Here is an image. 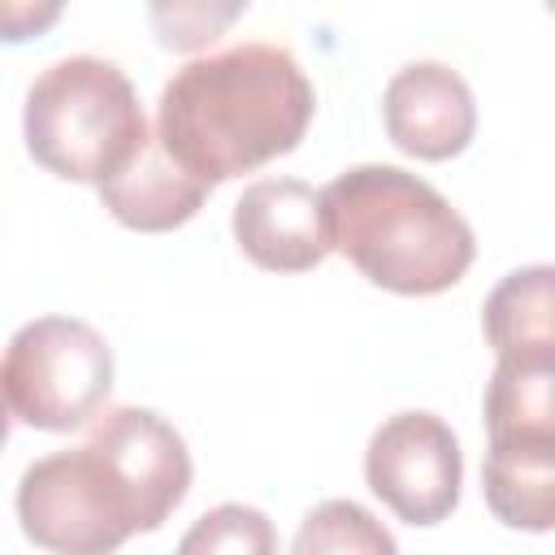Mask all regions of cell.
Masks as SVG:
<instances>
[{"label":"cell","mask_w":555,"mask_h":555,"mask_svg":"<svg viewBox=\"0 0 555 555\" xmlns=\"http://www.w3.org/2000/svg\"><path fill=\"white\" fill-rule=\"evenodd\" d=\"M191 451L152 408H113L82 447L26 464L17 481L22 533L52 555H113L152 533L186 499Z\"/></svg>","instance_id":"6da1fadb"},{"label":"cell","mask_w":555,"mask_h":555,"mask_svg":"<svg viewBox=\"0 0 555 555\" xmlns=\"http://www.w3.org/2000/svg\"><path fill=\"white\" fill-rule=\"evenodd\" d=\"M317 95L299 61L278 43H234L186 61L156 100V139L204 186L286 156Z\"/></svg>","instance_id":"7a4b0ae2"},{"label":"cell","mask_w":555,"mask_h":555,"mask_svg":"<svg viewBox=\"0 0 555 555\" xmlns=\"http://www.w3.org/2000/svg\"><path fill=\"white\" fill-rule=\"evenodd\" d=\"M321 204L334 251L395 295H438L477 256L473 225L451 199L399 165L343 169L321 186Z\"/></svg>","instance_id":"3957f363"},{"label":"cell","mask_w":555,"mask_h":555,"mask_svg":"<svg viewBox=\"0 0 555 555\" xmlns=\"http://www.w3.org/2000/svg\"><path fill=\"white\" fill-rule=\"evenodd\" d=\"M26 152L56 178L108 182L147 143L134 82L104 56H61L35 74L22 108Z\"/></svg>","instance_id":"277c9868"},{"label":"cell","mask_w":555,"mask_h":555,"mask_svg":"<svg viewBox=\"0 0 555 555\" xmlns=\"http://www.w3.org/2000/svg\"><path fill=\"white\" fill-rule=\"evenodd\" d=\"M0 386L17 425L65 434L104 408L113 390V351L87 321L35 317L9 338Z\"/></svg>","instance_id":"5b68a950"},{"label":"cell","mask_w":555,"mask_h":555,"mask_svg":"<svg viewBox=\"0 0 555 555\" xmlns=\"http://www.w3.org/2000/svg\"><path fill=\"white\" fill-rule=\"evenodd\" d=\"M369 490L408 525H438L460 503L464 455L451 425L434 412L386 416L364 451Z\"/></svg>","instance_id":"8992f818"},{"label":"cell","mask_w":555,"mask_h":555,"mask_svg":"<svg viewBox=\"0 0 555 555\" xmlns=\"http://www.w3.org/2000/svg\"><path fill=\"white\" fill-rule=\"evenodd\" d=\"M386 134L416 160H447L468 147L477 130V100L460 69L442 61H408L382 95Z\"/></svg>","instance_id":"52a82bcc"},{"label":"cell","mask_w":555,"mask_h":555,"mask_svg":"<svg viewBox=\"0 0 555 555\" xmlns=\"http://www.w3.org/2000/svg\"><path fill=\"white\" fill-rule=\"evenodd\" d=\"M234 238L247 260L273 273H304L317 269L334 243L325 225L321 191L299 178H260L234 204Z\"/></svg>","instance_id":"ba28073f"},{"label":"cell","mask_w":555,"mask_h":555,"mask_svg":"<svg viewBox=\"0 0 555 555\" xmlns=\"http://www.w3.org/2000/svg\"><path fill=\"white\" fill-rule=\"evenodd\" d=\"M104 208L130 225V230H173L182 221H191L199 208H204V195L208 186L195 182L169 152L156 134H147V143L134 152V160L126 169H117L108 182L95 186Z\"/></svg>","instance_id":"9c48e42d"},{"label":"cell","mask_w":555,"mask_h":555,"mask_svg":"<svg viewBox=\"0 0 555 555\" xmlns=\"http://www.w3.org/2000/svg\"><path fill=\"white\" fill-rule=\"evenodd\" d=\"M481 494L486 507L512 529H555V447L490 442L481 464Z\"/></svg>","instance_id":"30bf717a"},{"label":"cell","mask_w":555,"mask_h":555,"mask_svg":"<svg viewBox=\"0 0 555 555\" xmlns=\"http://www.w3.org/2000/svg\"><path fill=\"white\" fill-rule=\"evenodd\" d=\"M486 343L507 356H551L555 360V264H525L499 278L481 308Z\"/></svg>","instance_id":"8fae6325"},{"label":"cell","mask_w":555,"mask_h":555,"mask_svg":"<svg viewBox=\"0 0 555 555\" xmlns=\"http://www.w3.org/2000/svg\"><path fill=\"white\" fill-rule=\"evenodd\" d=\"M490 442H546L555 447V360L507 356L486 386Z\"/></svg>","instance_id":"7c38bea8"},{"label":"cell","mask_w":555,"mask_h":555,"mask_svg":"<svg viewBox=\"0 0 555 555\" xmlns=\"http://www.w3.org/2000/svg\"><path fill=\"white\" fill-rule=\"evenodd\" d=\"M291 555H399V546L356 499H325L299 520Z\"/></svg>","instance_id":"4fadbf2b"},{"label":"cell","mask_w":555,"mask_h":555,"mask_svg":"<svg viewBox=\"0 0 555 555\" xmlns=\"http://www.w3.org/2000/svg\"><path fill=\"white\" fill-rule=\"evenodd\" d=\"M173 555H278V529L260 507L221 503L182 533Z\"/></svg>","instance_id":"5bb4252c"},{"label":"cell","mask_w":555,"mask_h":555,"mask_svg":"<svg viewBox=\"0 0 555 555\" xmlns=\"http://www.w3.org/2000/svg\"><path fill=\"white\" fill-rule=\"evenodd\" d=\"M238 9H221V13H208V9H152V22L160 26V43L165 48H199L208 39H217L212 30L221 22H230Z\"/></svg>","instance_id":"9a60e30c"}]
</instances>
